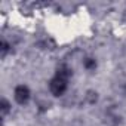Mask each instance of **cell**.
Instances as JSON below:
<instances>
[{"instance_id":"cell-6","label":"cell","mask_w":126,"mask_h":126,"mask_svg":"<svg viewBox=\"0 0 126 126\" xmlns=\"http://www.w3.org/2000/svg\"><path fill=\"white\" fill-rule=\"evenodd\" d=\"M11 110H12L11 102L6 98H2V101H0V114H2V117H6Z\"/></svg>"},{"instance_id":"cell-3","label":"cell","mask_w":126,"mask_h":126,"mask_svg":"<svg viewBox=\"0 0 126 126\" xmlns=\"http://www.w3.org/2000/svg\"><path fill=\"white\" fill-rule=\"evenodd\" d=\"M55 76H58L61 79H65V80H70V77L73 76V70L67 64H61V65H58V68L55 71Z\"/></svg>"},{"instance_id":"cell-9","label":"cell","mask_w":126,"mask_h":126,"mask_svg":"<svg viewBox=\"0 0 126 126\" xmlns=\"http://www.w3.org/2000/svg\"><path fill=\"white\" fill-rule=\"evenodd\" d=\"M70 126H83V123H82V122H79V120H76V122H74V123H71Z\"/></svg>"},{"instance_id":"cell-1","label":"cell","mask_w":126,"mask_h":126,"mask_svg":"<svg viewBox=\"0 0 126 126\" xmlns=\"http://www.w3.org/2000/svg\"><path fill=\"white\" fill-rule=\"evenodd\" d=\"M67 88H68V80L61 79L58 76H53L49 82V91L53 96H62L67 92Z\"/></svg>"},{"instance_id":"cell-5","label":"cell","mask_w":126,"mask_h":126,"mask_svg":"<svg viewBox=\"0 0 126 126\" xmlns=\"http://www.w3.org/2000/svg\"><path fill=\"white\" fill-rule=\"evenodd\" d=\"M37 46H39L40 49H45V50H52V49H55V42H53L50 37H47V39L40 40V42L37 43Z\"/></svg>"},{"instance_id":"cell-7","label":"cell","mask_w":126,"mask_h":126,"mask_svg":"<svg viewBox=\"0 0 126 126\" xmlns=\"http://www.w3.org/2000/svg\"><path fill=\"white\" fill-rule=\"evenodd\" d=\"M85 99H86V102L88 104H95L96 101H98V92L96 91H88L86 92V95H85Z\"/></svg>"},{"instance_id":"cell-4","label":"cell","mask_w":126,"mask_h":126,"mask_svg":"<svg viewBox=\"0 0 126 126\" xmlns=\"http://www.w3.org/2000/svg\"><path fill=\"white\" fill-rule=\"evenodd\" d=\"M83 67L88 70V71H95L96 67H98V61L94 58V56H86L83 59Z\"/></svg>"},{"instance_id":"cell-2","label":"cell","mask_w":126,"mask_h":126,"mask_svg":"<svg viewBox=\"0 0 126 126\" xmlns=\"http://www.w3.org/2000/svg\"><path fill=\"white\" fill-rule=\"evenodd\" d=\"M14 98L19 105H25L31 98V91L27 85H18L14 89Z\"/></svg>"},{"instance_id":"cell-8","label":"cell","mask_w":126,"mask_h":126,"mask_svg":"<svg viewBox=\"0 0 126 126\" xmlns=\"http://www.w3.org/2000/svg\"><path fill=\"white\" fill-rule=\"evenodd\" d=\"M11 50H12V46H11V45L3 39V40H2V43H0V53H2V58H5Z\"/></svg>"}]
</instances>
